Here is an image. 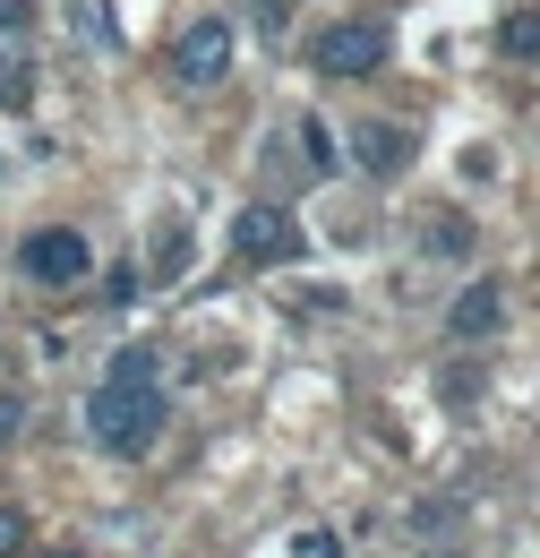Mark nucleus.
<instances>
[{
  "mask_svg": "<svg viewBox=\"0 0 540 558\" xmlns=\"http://www.w3.org/2000/svg\"><path fill=\"white\" fill-rule=\"evenodd\" d=\"M420 558H446V550H420Z\"/></svg>",
  "mask_w": 540,
  "mask_h": 558,
  "instance_id": "obj_19",
  "label": "nucleus"
},
{
  "mask_svg": "<svg viewBox=\"0 0 540 558\" xmlns=\"http://www.w3.org/2000/svg\"><path fill=\"white\" fill-rule=\"evenodd\" d=\"M498 327H506V292H498V283H464L455 310H446V336H455V344H480V336H498Z\"/></svg>",
  "mask_w": 540,
  "mask_h": 558,
  "instance_id": "obj_7",
  "label": "nucleus"
},
{
  "mask_svg": "<svg viewBox=\"0 0 540 558\" xmlns=\"http://www.w3.org/2000/svg\"><path fill=\"white\" fill-rule=\"evenodd\" d=\"M35 95V70L26 61H0V104H26Z\"/></svg>",
  "mask_w": 540,
  "mask_h": 558,
  "instance_id": "obj_12",
  "label": "nucleus"
},
{
  "mask_svg": "<svg viewBox=\"0 0 540 558\" xmlns=\"http://www.w3.org/2000/svg\"><path fill=\"white\" fill-rule=\"evenodd\" d=\"M300 558H343V550H335V533H300Z\"/></svg>",
  "mask_w": 540,
  "mask_h": 558,
  "instance_id": "obj_15",
  "label": "nucleus"
},
{
  "mask_svg": "<svg viewBox=\"0 0 540 558\" xmlns=\"http://www.w3.org/2000/svg\"><path fill=\"white\" fill-rule=\"evenodd\" d=\"M498 52H506V61H540V9H515V17L498 26Z\"/></svg>",
  "mask_w": 540,
  "mask_h": 558,
  "instance_id": "obj_8",
  "label": "nucleus"
},
{
  "mask_svg": "<svg viewBox=\"0 0 540 558\" xmlns=\"http://www.w3.org/2000/svg\"><path fill=\"white\" fill-rule=\"evenodd\" d=\"M86 429H95L103 456L137 464V456H155V438H163V396H155V387H95V396H86Z\"/></svg>",
  "mask_w": 540,
  "mask_h": 558,
  "instance_id": "obj_1",
  "label": "nucleus"
},
{
  "mask_svg": "<svg viewBox=\"0 0 540 558\" xmlns=\"http://www.w3.org/2000/svg\"><path fill=\"white\" fill-rule=\"evenodd\" d=\"M17 267H26L35 283H77L86 267H95V250H86L77 223H35V232L17 241Z\"/></svg>",
  "mask_w": 540,
  "mask_h": 558,
  "instance_id": "obj_5",
  "label": "nucleus"
},
{
  "mask_svg": "<svg viewBox=\"0 0 540 558\" xmlns=\"http://www.w3.org/2000/svg\"><path fill=\"white\" fill-rule=\"evenodd\" d=\"M429 250H438V258H472V223H464L455 207H438L429 215Z\"/></svg>",
  "mask_w": 540,
  "mask_h": 558,
  "instance_id": "obj_9",
  "label": "nucleus"
},
{
  "mask_svg": "<svg viewBox=\"0 0 540 558\" xmlns=\"http://www.w3.org/2000/svg\"><path fill=\"white\" fill-rule=\"evenodd\" d=\"M0 26H26V0H0Z\"/></svg>",
  "mask_w": 540,
  "mask_h": 558,
  "instance_id": "obj_16",
  "label": "nucleus"
},
{
  "mask_svg": "<svg viewBox=\"0 0 540 558\" xmlns=\"http://www.w3.org/2000/svg\"><path fill=\"white\" fill-rule=\"evenodd\" d=\"M309 61H318V77H369L395 61V35H386V17H335L309 44Z\"/></svg>",
  "mask_w": 540,
  "mask_h": 558,
  "instance_id": "obj_3",
  "label": "nucleus"
},
{
  "mask_svg": "<svg viewBox=\"0 0 540 558\" xmlns=\"http://www.w3.org/2000/svg\"><path fill=\"white\" fill-rule=\"evenodd\" d=\"M300 146H309V163H318V172H335L343 155H335V130H327V121H300Z\"/></svg>",
  "mask_w": 540,
  "mask_h": 558,
  "instance_id": "obj_11",
  "label": "nucleus"
},
{
  "mask_svg": "<svg viewBox=\"0 0 540 558\" xmlns=\"http://www.w3.org/2000/svg\"><path fill=\"white\" fill-rule=\"evenodd\" d=\"M26 550V515H17V507H0V558H17Z\"/></svg>",
  "mask_w": 540,
  "mask_h": 558,
  "instance_id": "obj_14",
  "label": "nucleus"
},
{
  "mask_svg": "<svg viewBox=\"0 0 540 558\" xmlns=\"http://www.w3.org/2000/svg\"><path fill=\"white\" fill-rule=\"evenodd\" d=\"M103 387H155V352L121 344V352H112V369H103Z\"/></svg>",
  "mask_w": 540,
  "mask_h": 558,
  "instance_id": "obj_10",
  "label": "nucleus"
},
{
  "mask_svg": "<svg viewBox=\"0 0 540 558\" xmlns=\"http://www.w3.org/2000/svg\"><path fill=\"white\" fill-rule=\"evenodd\" d=\"M17 429H26V396H17V387H0V447H9Z\"/></svg>",
  "mask_w": 540,
  "mask_h": 558,
  "instance_id": "obj_13",
  "label": "nucleus"
},
{
  "mask_svg": "<svg viewBox=\"0 0 540 558\" xmlns=\"http://www.w3.org/2000/svg\"><path fill=\"white\" fill-rule=\"evenodd\" d=\"M241 61V35H232V17H189L181 35H172V86H189V95H214L223 77Z\"/></svg>",
  "mask_w": 540,
  "mask_h": 558,
  "instance_id": "obj_2",
  "label": "nucleus"
},
{
  "mask_svg": "<svg viewBox=\"0 0 540 558\" xmlns=\"http://www.w3.org/2000/svg\"><path fill=\"white\" fill-rule=\"evenodd\" d=\"M258 9H267V26L283 35V9H292V0H258Z\"/></svg>",
  "mask_w": 540,
  "mask_h": 558,
  "instance_id": "obj_17",
  "label": "nucleus"
},
{
  "mask_svg": "<svg viewBox=\"0 0 540 558\" xmlns=\"http://www.w3.org/2000/svg\"><path fill=\"white\" fill-rule=\"evenodd\" d=\"M17 558H86V550H69V542H61V550H17Z\"/></svg>",
  "mask_w": 540,
  "mask_h": 558,
  "instance_id": "obj_18",
  "label": "nucleus"
},
{
  "mask_svg": "<svg viewBox=\"0 0 540 558\" xmlns=\"http://www.w3.org/2000/svg\"><path fill=\"white\" fill-rule=\"evenodd\" d=\"M335 155H352L369 181H395L420 146H412V130H395V121H352V130L335 138Z\"/></svg>",
  "mask_w": 540,
  "mask_h": 558,
  "instance_id": "obj_6",
  "label": "nucleus"
},
{
  "mask_svg": "<svg viewBox=\"0 0 540 558\" xmlns=\"http://www.w3.org/2000/svg\"><path fill=\"white\" fill-rule=\"evenodd\" d=\"M232 258H241V267H292V258H300V223L283 207H267V198L241 207L232 215Z\"/></svg>",
  "mask_w": 540,
  "mask_h": 558,
  "instance_id": "obj_4",
  "label": "nucleus"
}]
</instances>
